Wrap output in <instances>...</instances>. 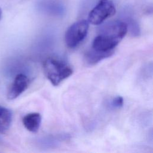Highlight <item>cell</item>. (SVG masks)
Returning a JSON list of instances; mask_svg holds the SVG:
<instances>
[{
	"mask_svg": "<svg viewBox=\"0 0 153 153\" xmlns=\"http://www.w3.org/2000/svg\"><path fill=\"white\" fill-rule=\"evenodd\" d=\"M29 79L23 74H17L11 84L8 93L7 98L9 100H14L22 94L29 87Z\"/></svg>",
	"mask_w": 153,
	"mask_h": 153,
	"instance_id": "6",
	"label": "cell"
},
{
	"mask_svg": "<svg viewBox=\"0 0 153 153\" xmlns=\"http://www.w3.org/2000/svg\"><path fill=\"white\" fill-rule=\"evenodd\" d=\"M12 121L11 112L4 107L0 116V133H5L10 128Z\"/></svg>",
	"mask_w": 153,
	"mask_h": 153,
	"instance_id": "9",
	"label": "cell"
},
{
	"mask_svg": "<svg viewBox=\"0 0 153 153\" xmlns=\"http://www.w3.org/2000/svg\"><path fill=\"white\" fill-rule=\"evenodd\" d=\"M24 127L29 131L36 133L38 131L41 123V116L38 112H32L26 114L22 119Z\"/></svg>",
	"mask_w": 153,
	"mask_h": 153,
	"instance_id": "7",
	"label": "cell"
},
{
	"mask_svg": "<svg viewBox=\"0 0 153 153\" xmlns=\"http://www.w3.org/2000/svg\"><path fill=\"white\" fill-rule=\"evenodd\" d=\"M127 31V26L124 22L115 20L103 25L99 35L118 45Z\"/></svg>",
	"mask_w": 153,
	"mask_h": 153,
	"instance_id": "4",
	"label": "cell"
},
{
	"mask_svg": "<svg viewBox=\"0 0 153 153\" xmlns=\"http://www.w3.org/2000/svg\"><path fill=\"white\" fill-rule=\"evenodd\" d=\"M115 11V5L111 0H100L89 13L88 22L94 25H100L106 19L114 16Z\"/></svg>",
	"mask_w": 153,
	"mask_h": 153,
	"instance_id": "2",
	"label": "cell"
},
{
	"mask_svg": "<svg viewBox=\"0 0 153 153\" xmlns=\"http://www.w3.org/2000/svg\"><path fill=\"white\" fill-rule=\"evenodd\" d=\"M114 51H100L91 48L88 51L84 56L85 62L89 65H94L104 59L111 57L114 54Z\"/></svg>",
	"mask_w": 153,
	"mask_h": 153,
	"instance_id": "8",
	"label": "cell"
},
{
	"mask_svg": "<svg viewBox=\"0 0 153 153\" xmlns=\"http://www.w3.org/2000/svg\"><path fill=\"white\" fill-rule=\"evenodd\" d=\"M88 26V22L85 20L77 21L71 25L65 35V41L66 45L73 48L80 44L87 34Z\"/></svg>",
	"mask_w": 153,
	"mask_h": 153,
	"instance_id": "3",
	"label": "cell"
},
{
	"mask_svg": "<svg viewBox=\"0 0 153 153\" xmlns=\"http://www.w3.org/2000/svg\"><path fill=\"white\" fill-rule=\"evenodd\" d=\"M43 71L47 78L54 86L59 85L73 73L68 65L52 57H48L44 62Z\"/></svg>",
	"mask_w": 153,
	"mask_h": 153,
	"instance_id": "1",
	"label": "cell"
},
{
	"mask_svg": "<svg viewBox=\"0 0 153 153\" xmlns=\"http://www.w3.org/2000/svg\"><path fill=\"white\" fill-rule=\"evenodd\" d=\"M2 17V10H1V8H0V20Z\"/></svg>",
	"mask_w": 153,
	"mask_h": 153,
	"instance_id": "12",
	"label": "cell"
},
{
	"mask_svg": "<svg viewBox=\"0 0 153 153\" xmlns=\"http://www.w3.org/2000/svg\"><path fill=\"white\" fill-rule=\"evenodd\" d=\"M38 10L53 16H63L66 11L64 4L59 0H40L36 4Z\"/></svg>",
	"mask_w": 153,
	"mask_h": 153,
	"instance_id": "5",
	"label": "cell"
},
{
	"mask_svg": "<svg viewBox=\"0 0 153 153\" xmlns=\"http://www.w3.org/2000/svg\"><path fill=\"white\" fill-rule=\"evenodd\" d=\"M3 108H4V106H2L0 105V116H1V114L2 113V111L3 110Z\"/></svg>",
	"mask_w": 153,
	"mask_h": 153,
	"instance_id": "11",
	"label": "cell"
},
{
	"mask_svg": "<svg viewBox=\"0 0 153 153\" xmlns=\"http://www.w3.org/2000/svg\"><path fill=\"white\" fill-rule=\"evenodd\" d=\"M124 103L123 98L121 96H117L115 97L112 102V105L114 107L116 108H120L123 106Z\"/></svg>",
	"mask_w": 153,
	"mask_h": 153,
	"instance_id": "10",
	"label": "cell"
}]
</instances>
